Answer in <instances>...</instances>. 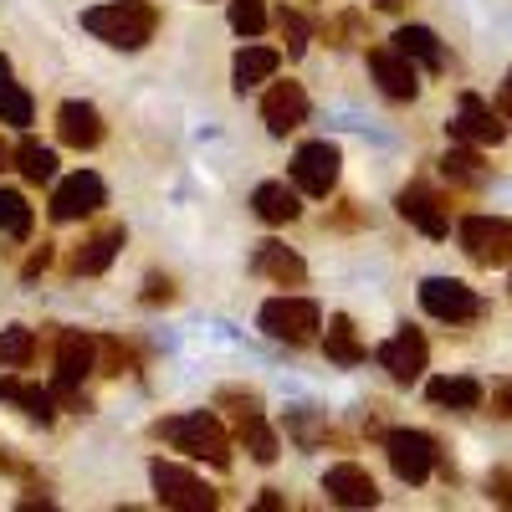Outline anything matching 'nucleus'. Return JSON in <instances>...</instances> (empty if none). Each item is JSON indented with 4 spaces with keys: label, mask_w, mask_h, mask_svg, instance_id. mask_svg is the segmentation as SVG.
<instances>
[{
    "label": "nucleus",
    "mask_w": 512,
    "mask_h": 512,
    "mask_svg": "<svg viewBox=\"0 0 512 512\" xmlns=\"http://www.w3.org/2000/svg\"><path fill=\"white\" fill-rule=\"evenodd\" d=\"M236 441L251 451V461H262V466H272V461L282 456V441H277V431L267 425V415H262V410L236 415Z\"/></svg>",
    "instance_id": "5701e85b"
},
{
    "label": "nucleus",
    "mask_w": 512,
    "mask_h": 512,
    "mask_svg": "<svg viewBox=\"0 0 512 512\" xmlns=\"http://www.w3.org/2000/svg\"><path fill=\"white\" fill-rule=\"evenodd\" d=\"M323 41H328V47H338V52H344V47H359V41H364V16H359V11L333 16V21L323 26Z\"/></svg>",
    "instance_id": "473e14b6"
},
{
    "label": "nucleus",
    "mask_w": 512,
    "mask_h": 512,
    "mask_svg": "<svg viewBox=\"0 0 512 512\" xmlns=\"http://www.w3.org/2000/svg\"><path fill=\"white\" fill-rule=\"evenodd\" d=\"M425 395H431V405H441V410H477L487 400L482 379H472V374H441V379L425 384Z\"/></svg>",
    "instance_id": "4be33fe9"
},
{
    "label": "nucleus",
    "mask_w": 512,
    "mask_h": 512,
    "mask_svg": "<svg viewBox=\"0 0 512 512\" xmlns=\"http://www.w3.org/2000/svg\"><path fill=\"white\" fill-rule=\"evenodd\" d=\"M384 456H390V466H395V477H400V482L420 487L425 477L436 472L441 446L425 436V431H390V436H384Z\"/></svg>",
    "instance_id": "1a4fd4ad"
},
{
    "label": "nucleus",
    "mask_w": 512,
    "mask_h": 512,
    "mask_svg": "<svg viewBox=\"0 0 512 512\" xmlns=\"http://www.w3.org/2000/svg\"><path fill=\"white\" fill-rule=\"evenodd\" d=\"M277 31H282V41H287V57H303L308 52V21H303V11H282L277 16Z\"/></svg>",
    "instance_id": "f704fd0d"
},
{
    "label": "nucleus",
    "mask_w": 512,
    "mask_h": 512,
    "mask_svg": "<svg viewBox=\"0 0 512 512\" xmlns=\"http://www.w3.org/2000/svg\"><path fill=\"white\" fill-rule=\"evenodd\" d=\"M41 338L31 328H0V369H31Z\"/></svg>",
    "instance_id": "c85d7f7f"
},
{
    "label": "nucleus",
    "mask_w": 512,
    "mask_h": 512,
    "mask_svg": "<svg viewBox=\"0 0 512 512\" xmlns=\"http://www.w3.org/2000/svg\"><path fill=\"white\" fill-rule=\"evenodd\" d=\"M31 205H26V195L21 190H6L0 185V236H11V241H26L31 236Z\"/></svg>",
    "instance_id": "c756f323"
},
{
    "label": "nucleus",
    "mask_w": 512,
    "mask_h": 512,
    "mask_svg": "<svg viewBox=\"0 0 512 512\" xmlns=\"http://www.w3.org/2000/svg\"><path fill=\"white\" fill-rule=\"evenodd\" d=\"M139 369V349L123 338H98V374H134Z\"/></svg>",
    "instance_id": "2f4dec72"
},
{
    "label": "nucleus",
    "mask_w": 512,
    "mask_h": 512,
    "mask_svg": "<svg viewBox=\"0 0 512 512\" xmlns=\"http://www.w3.org/2000/svg\"><path fill=\"white\" fill-rule=\"evenodd\" d=\"M395 47H400L415 67H425V72H441V67H446L441 36H436L431 26H400V31H395Z\"/></svg>",
    "instance_id": "b1692460"
},
{
    "label": "nucleus",
    "mask_w": 512,
    "mask_h": 512,
    "mask_svg": "<svg viewBox=\"0 0 512 512\" xmlns=\"http://www.w3.org/2000/svg\"><path fill=\"white\" fill-rule=\"evenodd\" d=\"M262 328L287 349H308V344H318L323 313H318L313 297H272L262 308Z\"/></svg>",
    "instance_id": "20e7f679"
},
{
    "label": "nucleus",
    "mask_w": 512,
    "mask_h": 512,
    "mask_svg": "<svg viewBox=\"0 0 512 512\" xmlns=\"http://www.w3.org/2000/svg\"><path fill=\"white\" fill-rule=\"evenodd\" d=\"M451 139H456V144H477V149H497V144L507 139V118H502L487 98L461 93V108H456V118H451Z\"/></svg>",
    "instance_id": "9d476101"
},
{
    "label": "nucleus",
    "mask_w": 512,
    "mask_h": 512,
    "mask_svg": "<svg viewBox=\"0 0 512 512\" xmlns=\"http://www.w3.org/2000/svg\"><path fill=\"white\" fill-rule=\"evenodd\" d=\"M420 308L431 313V318H441V323H451V328L487 313L482 297L466 287V282H456V277H425V282H420Z\"/></svg>",
    "instance_id": "0eeeda50"
},
{
    "label": "nucleus",
    "mask_w": 512,
    "mask_h": 512,
    "mask_svg": "<svg viewBox=\"0 0 512 512\" xmlns=\"http://www.w3.org/2000/svg\"><path fill=\"white\" fill-rule=\"evenodd\" d=\"M297 185H287V180H267V185H256L251 190V210L262 216L267 226H287V221H297L303 216V205H297Z\"/></svg>",
    "instance_id": "6ab92c4d"
},
{
    "label": "nucleus",
    "mask_w": 512,
    "mask_h": 512,
    "mask_svg": "<svg viewBox=\"0 0 512 512\" xmlns=\"http://www.w3.org/2000/svg\"><path fill=\"white\" fill-rule=\"evenodd\" d=\"M441 169H446V180H461V185H472V190L487 180V175H482V159H477V144H456V149H446Z\"/></svg>",
    "instance_id": "7c9ffc66"
},
{
    "label": "nucleus",
    "mask_w": 512,
    "mask_h": 512,
    "mask_svg": "<svg viewBox=\"0 0 512 512\" xmlns=\"http://www.w3.org/2000/svg\"><path fill=\"white\" fill-rule=\"evenodd\" d=\"M82 26H88L98 41L118 52H139L154 41V26H159V11L144 6V0H113V6H93L82 11Z\"/></svg>",
    "instance_id": "f03ea898"
},
{
    "label": "nucleus",
    "mask_w": 512,
    "mask_h": 512,
    "mask_svg": "<svg viewBox=\"0 0 512 512\" xmlns=\"http://www.w3.org/2000/svg\"><path fill=\"white\" fill-rule=\"evenodd\" d=\"M149 482H154V497L164 507H180V512L221 507V492H210L195 472H185V466H175V461H149Z\"/></svg>",
    "instance_id": "39448f33"
},
{
    "label": "nucleus",
    "mask_w": 512,
    "mask_h": 512,
    "mask_svg": "<svg viewBox=\"0 0 512 512\" xmlns=\"http://www.w3.org/2000/svg\"><path fill=\"white\" fill-rule=\"evenodd\" d=\"M492 415L512 420V379H497V384H492Z\"/></svg>",
    "instance_id": "ea45409f"
},
{
    "label": "nucleus",
    "mask_w": 512,
    "mask_h": 512,
    "mask_svg": "<svg viewBox=\"0 0 512 512\" xmlns=\"http://www.w3.org/2000/svg\"><path fill=\"white\" fill-rule=\"evenodd\" d=\"M487 497L497 507H512V472H507V466H497V472L487 477Z\"/></svg>",
    "instance_id": "e433bc0d"
},
{
    "label": "nucleus",
    "mask_w": 512,
    "mask_h": 512,
    "mask_svg": "<svg viewBox=\"0 0 512 512\" xmlns=\"http://www.w3.org/2000/svg\"><path fill=\"white\" fill-rule=\"evenodd\" d=\"M323 492H328V502H333V507H374V502H379L374 477L364 472V466H354V461H344V466H328Z\"/></svg>",
    "instance_id": "f3484780"
},
{
    "label": "nucleus",
    "mask_w": 512,
    "mask_h": 512,
    "mask_svg": "<svg viewBox=\"0 0 512 512\" xmlns=\"http://www.w3.org/2000/svg\"><path fill=\"white\" fill-rule=\"evenodd\" d=\"M11 159H16V149H11V144H6V139H0V169H6V164H11Z\"/></svg>",
    "instance_id": "37998d69"
},
{
    "label": "nucleus",
    "mask_w": 512,
    "mask_h": 512,
    "mask_svg": "<svg viewBox=\"0 0 512 512\" xmlns=\"http://www.w3.org/2000/svg\"><path fill=\"white\" fill-rule=\"evenodd\" d=\"M57 134H62V144H72V149H98L103 144V113L93 108V103H62L57 108Z\"/></svg>",
    "instance_id": "a211bd4d"
},
{
    "label": "nucleus",
    "mask_w": 512,
    "mask_h": 512,
    "mask_svg": "<svg viewBox=\"0 0 512 512\" xmlns=\"http://www.w3.org/2000/svg\"><path fill=\"white\" fill-rule=\"evenodd\" d=\"M256 272L272 277L277 287H303L308 282V267H303V256L287 251L282 241H262L256 246Z\"/></svg>",
    "instance_id": "412c9836"
},
{
    "label": "nucleus",
    "mask_w": 512,
    "mask_h": 512,
    "mask_svg": "<svg viewBox=\"0 0 512 512\" xmlns=\"http://www.w3.org/2000/svg\"><path fill=\"white\" fill-rule=\"evenodd\" d=\"M497 113H502V118H507V128H512V72H507L502 93H497Z\"/></svg>",
    "instance_id": "79ce46f5"
},
{
    "label": "nucleus",
    "mask_w": 512,
    "mask_h": 512,
    "mask_svg": "<svg viewBox=\"0 0 512 512\" xmlns=\"http://www.w3.org/2000/svg\"><path fill=\"white\" fill-rule=\"evenodd\" d=\"M103 200H108V190H103V180L93 175V169H77V175H67L57 190H52V221H88V216H98L103 210Z\"/></svg>",
    "instance_id": "f8f14e48"
},
{
    "label": "nucleus",
    "mask_w": 512,
    "mask_h": 512,
    "mask_svg": "<svg viewBox=\"0 0 512 512\" xmlns=\"http://www.w3.org/2000/svg\"><path fill=\"white\" fill-rule=\"evenodd\" d=\"M36 118V103H31V93L21 88V82L11 77V62L0 57V123H11V128H26Z\"/></svg>",
    "instance_id": "bb28decb"
},
{
    "label": "nucleus",
    "mask_w": 512,
    "mask_h": 512,
    "mask_svg": "<svg viewBox=\"0 0 512 512\" xmlns=\"http://www.w3.org/2000/svg\"><path fill=\"white\" fill-rule=\"evenodd\" d=\"M359 221H364V216L354 210V200H344V205H338L333 216H328V226H338V231H349V226H359Z\"/></svg>",
    "instance_id": "a19ab883"
},
{
    "label": "nucleus",
    "mask_w": 512,
    "mask_h": 512,
    "mask_svg": "<svg viewBox=\"0 0 512 512\" xmlns=\"http://www.w3.org/2000/svg\"><path fill=\"white\" fill-rule=\"evenodd\" d=\"M323 354L333 359V364H344V369H354V364H364L369 359V349L359 344V333H354V323L338 313V318H328V333H323Z\"/></svg>",
    "instance_id": "a878e982"
},
{
    "label": "nucleus",
    "mask_w": 512,
    "mask_h": 512,
    "mask_svg": "<svg viewBox=\"0 0 512 512\" xmlns=\"http://www.w3.org/2000/svg\"><path fill=\"white\" fill-rule=\"evenodd\" d=\"M287 431L303 441V446H328V441H338V436H333V425H318L313 415H292V420H287Z\"/></svg>",
    "instance_id": "c9c22d12"
},
{
    "label": "nucleus",
    "mask_w": 512,
    "mask_h": 512,
    "mask_svg": "<svg viewBox=\"0 0 512 512\" xmlns=\"http://www.w3.org/2000/svg\"><path fill=\"white\" fill-rule=\"evenodd\" d=\"M139 297H144L149 308H159V303H175V282H169V277H149Z\"/></svg>",
    "instance_id": "58836bf2"
},
{
    "label": "nucleus",
    "mask_w": 512,
    "mask_h": 512,
    "mask_svg": "<svg viewBox=\"0 0 512 512\" xmlns=\"http://www.w3.org/2000/svg\"><path fill=\"white\" fill-rule=\"evenodd\" d=\"M231 26L241 36H262L267 31V0H231Z\"/></svg>",
    "instance_id": "72a5a7b5"
},
{
    "label": "nucleus",
    "mask_w": 512,
    "mask_h": 512,
    "mask_svg": "<svg viewBox=\"0 0 512 512\" xmlns=\"http://www.w3.org/2000/svg\"><path fill=\"white\" fill-rule=\"evenodd\" d=\"M461 251L477 267H507L512 262V221L507 216H466L461 221Z\"/></svg>",
    "instance_id": "423d86ee"
},
{
    "label": "nucleus",
    "mask_w": 512,
    "mask_h": 512,
    "mask_svg": "<svg viewBox=\"0 0 512 512\" xmlns=\"http://www.w3.org/2000/svg\"><path fill=\"white\" fill-rule=\"evenodd\" d=\"M154 436L169 441L175 451H185V456H195V461H205V466H216V472L231 466V436L210 410H185V415L154 420Z\"/></svg>",
    "instance_id": "f257e3e1"
},
{
    "label": "nucleus",
    "mask_w": 512,
    "mask_h": 512,
    "mask_svg": "<svg viewBox=\"0 0 512 512\" xmlns=\"http://www.w3.org/2000/svg\"><path fill=\"white\" fill-rule=\"evenodd\" d=\"M338 164H344V154H338V144L328 139H313L292 154V185L313 195V200H328L333 185H338Z\"/></svg>",
    "instance_id": "6e6552de"
},
{
    "label": "nucleus",
    "mask_w": 512,
    "mask_h": 512,
    "mask_svg": "<svg viewBox=\"0 0 512 512\" xmlns=\"http://www.w3.org/2000/svg\"><path fill=\"white\" fill-rule=\"evenodd\" d=\"M277 67H282L277 47H241L236 52V93H251V88H262V82H272Z\"/></svg>",
    "instance_id": "393cba45"
},
{
    "label": "nucleus",
    "mask_w": 512,
    "mask_h": 512,
    "mask_svg": "<svg viewBox=\"0 0 512 512\" xmlns=\"http://www.w3.org/2000/svg\"><path fill=\"white\" fill-rule=\"evenodd\" d=\"M52 364H57V379H52L57 405H62V410H88L93 400H88V390H82V379L98 369V338L77 333V328H62Z\"/></svg>",
    "instance_id": "7ed1b4c3"
},
{
    "label": "nucleus",
    "mask_w": 512,
    "mask_h": 512,
    "mask_svg": "<svg viewBox=\"0 0 512 512\" xmlns=\"http://www.w3.org/2000/svg\"><path fill=\"white\" fill-rule=\"evenodd\" d=\"M47 267H52V241H41V246H31V256L21 262V277L31 282V277H41Z\"/></svg>",
    "instance_id": "4c0bfd02"
},
{
    "label": "nucleus",
    "mask_w": 512,
    "mask_h": 512,
    "mask_svg": "<svg viewBox=\"0 0 512 512\" xmlns=\"http://www.w3.org/2000/svg\"><path fill=\"white\" fill-rule=\"evenodd\" d=\"M374 364L390 374L395 384H415V379L425 374V364H431V344H425L420 328H400L390 344L374 349Z\"/></svg>",
    "instance_id": "9b49d317"
},
{
    "label": "nucleus",
    "mask_w": 512,
    "mask_h": 512,
    "mask_svg": "<svg viewBox=\"0 0 512 512\" xmlns=\"http://www.w3.org/2000/svg\"><path fill=\"white\" fill-rule=\"evenodd\" d=\"M395 210L420 231V236H431V241H441L446 231H451V216H446V200L431 190V185H405L400 190V200H395Z\"/></svg>",
    "instance_id": "2eb2a0df"
},
{
    "label": "nucleus",
    "mask_w": 512,
    "mask_h": 512,
    "mask_svg": "<svg viewBox=\"0 0 512 512\" xmlns=\"http://www.w3.org/2000/svg\"><path fill=\"white\" fill-rule=\"evenodd\" d=\"M118 246H123V226H98V231H88V236H82V246L67 256V272H72V277H98V272H108L113 256H118Z\"/></svg>",
    "instance_id": "dca6fc26"
},
{
    "label": "nucleus",
    "mask_w": 512,
    "mask_h": 512,
    "mask_svg": "<svg viewBox=\"0 0 512 512\" xmlns=\"http://www.w3.org/2000/svg\"><path fill=\"white\" fill-rule=\"evenodd\" d=\"M369 72H374V82H379V93L395 98V103H410V98L420 93V72H415V62H410L400 47H374V52H369Z\"/></svg>",
    "instance_id": "4468645a"
},
{
    "label": "nucleus",
    "mask_w": 512,
    "mask_h": 512,
    "mask_svg": "<svg viewBox=\"0 0 512 512\" xmlns=\"http://www.w3.org/2000/svg\"><path fill=\"white\" fill-rule=\"evenodd\" d=\"M16 169H21L26 185H52L57 180V154L47 144H36V139H21L16 144Z\"/></svg>",
    "instance_id": "cd10ccee"
},
{
    "label": "nucleus",
    "mask_w": 512,
    "mask_h": 512,
    "mask_svg": "<svg viewBox=\"0 0 512 512\" xmlns=\"http://www.w3.org/2000/svg\"><path fill=\"white\" fill-rule=\"evenodd\" d=\"M262 123H267L272 139L297 134V128L308 123V93H303V82H272L267 98H262Z\"/></svg>",
    "instance_id": "ddd939ff"
},
{
    "label": "nucleus",
    "mask_w": 512,
    "mask_h": 512,
    "mask_svg": "<svg viewBox=\"0 0 512 512\" xmlns=\"http://www.w3.org/2000/svg\"><path fill=\"white\" fill-rule=\"evenodd\" d=\"M0 400L16 405V410H26V415L41 420V425H52L57 410H62L52 390H41V384H26V379H16V374H0Z\"/></svg>",
    "instance_id": "aec40b11"
}]
</instances>
